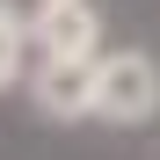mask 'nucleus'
<instances>
[{"label":"nucleus","instance_id":"f257e3e1","mask_svg":"<svg viewBox=\"0 0 160 160\" xmlns=\"http://www.w3.org/2000/svg\"><path fill=\"white\" fill-rule=\"evenodd\" d=\"M160 109V73L138 51H117V58H95V117L109 124H146Z\"/></svg>","mask_w":160,"mask_h":160},{"label":"nucleus","instance_id":"f03ea898","mask_svg":"<svg viewBox=\"0 0 160 160\" xmlns=\"http://www.w3.org/2000/svg\"><path fill=\"white\" fill-rule=\"evenodd\" d=\"M37 109L44 117H95V51H44L37 66Z\"/></svg>","mask_w":160,"mask_h":160},{"label":"nucleus","instance_id":"7ed1b4c3","mask_svg":"<svg viewBox=\"0 0 160 160\" xmlns=\"http://www.w3.org/2000/svg\"><path fill=\"white\" fill-rule=\"evenodd\" d=\"M95 37H102V22H95L88 0H44L37 22H29L37 51H95Z\"/></svg>","mask_w":160,"mask_h":160},{"label":"nucleus","instance_id":"20e7f679","mask_svg":"<svg viewBox=\"0 0 160 160\" xmlns=\"http://www.w3.org/2000/svg\"><path fill=\"white\" fill-rule=\"evenodd\" d=\"M22 58H29V22H22L8 0H0V95L22 80Z\"/></svg>","mask_w":160,"mask_h":160}]
</instances>
